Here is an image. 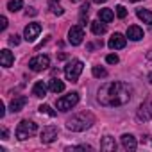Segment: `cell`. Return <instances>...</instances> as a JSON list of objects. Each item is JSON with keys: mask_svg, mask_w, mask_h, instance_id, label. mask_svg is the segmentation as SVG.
Returning a JSON list of instances; mask_svg holds the SVG:
<instances>
[{"mask_svg": "<svg viewBox=\"0 0 152 152\" xmlns=\"http://www.w3.org/2000/svg\"><path fill=\"white\" fill-rule=\"evenodd\" d=\"M13 63H15L13 52L7 50V48H4L2 52H0V64H2L4 68H9V66H13Z\"/></svg>", "mask_w": 152, "mask_h": 152, "instance_id": "4fadbf2b", "label": "cell"}, {"mask_svg": "<svg viewBox=\"0 0 152 152\" xmlns=\"http://www.w3.org/2000/svg\"><path fill=\"white\" fill-rule=\"evenodd\" d=\"M70 2H73V4H75V2H79V0H70Z\"/></svg>", "mask_w": 152, "mask_h": 152, "instance_id": "8d00e7d4", "label": "cell"}, {"mask_svg": "<svg viewBox=\"0 0 152 152\" xmlns=\"http://www.w3.org/2000/svg\"><path fill=\"white\" fill-rule=\"evenodd\" d=\"M36 132H38V125H36L34 122H31V120H22V122L18 124V127H16V138H18L20 141L29 140V138L34 136Z\"/></svg>", "mask_w": 152, "mask_h": 152, "instance_id": "3957f363", "label": "cell"}, {"mask_svg": "<svg viewBox=\"0 0 152 152\" xmlns=\"http://www.w3.org/2000/svg\"><path fill=\"white\" fill-rule=\"evenodd\" d=\"M48 7H50V11H52L56 16H61V15H64V9H63V6L57 2V0H50V2H48Z\"/></svg>", "mask_w": 152, "mask_h": 152, "instance_id": "7402d4cb", "label": "cell"}, {"mask_svg": "<svg viewBox=\"0 0 152 152\" xmlns=\"http://www.w3.org/2000/svg\"><path fill=\"white\" fill-rule=\"evenodd\" d=\"M95 4H104V2H107V0H93Z\"/></svg>", "mask_w": 152, "mask_h": 152, "instance_id": "836d02e7", "label": "cell"}, {"mask_svg": "<svg viewBox=\"0 0 152 152\" xmlns=\"http://www.w3.org/2000/svg\"><path fill=\"white\" fill-rule=\"evenodd\" d=\"M83 70H84V63L79 61V59H73V61H70L64 66V77L70 83H77V79H79V75L83 73Z\"/></svg>", "mask_w": 152, "mask_h": 152, "instance_id": "277c9868", "label": "cell"}, {"mask_svg": "<svg viewBox=\"0 0 152 152\" xmlns=\"http://www.w3.org/2000/svg\"><path fill=\"white\" fill-rule=\"evenodd\" d=\"M66 150L72 152V150H93V148L90 145H79V147H66Z\"/></svg>", "mask_w": 152, "mask_h": 152, "instance_id": "4316f807", "label": "cell"}, {"mask_svg": "<svg viewBox=\"0 0 152 152\" xmlns=\"http://www.w3.org/2000/svg\"><path fill=\"white\" fill-rule=\"evenodd\" d=\"M36 15H38V11H36L34 7H29V9H27V16H36Z\"/></svg>", "mask_w": 152, "mask_h": 152, "instance_id": "1f68e13d", "label": "cell"}, {"mask_svg": "<svg viewBox=\"0 0 152 152\" xmlns=\"http://www.w3.org/2000/svg\"><path fill=\"white\" fill-rule=\"evenodd\" d=\"M127 45V38L124 36V34H120V32H115L111 38H109V41H107V47L111 48V50H120V48H124Z\"/></svg>", "mask_w": 152, "mask_h": 152, "instance_id": "30bf717a", "label": "cell"}, {"mask_svg": "<svg viewBox=\"0 0 152 152\" xmlns=\"http://www.w3.org/2000/svg\"><path fill=\"white\" fill-rule=\"evenodd\" d=\"M0 22H2V23H0L2 31H6V29H7V18H6V16H2V18H0Z\"/></svg>", "mask_w": 152, "mask_h": 152, "instance_id": "4dcf8cb0", "label": "cell"}, {"mask_svg": "<svg viewBox=\"0 0 152 152\" xmlns=\"http://www.w3.org/2000/svg\"><path fill=\"white\" fill-rule=\"evenodd\" d=\"M23 7V2L22 0H9V4H7V9L11 11V13H16V11H20Z\"/></svg>", "mask_w": 152, "mask_h": 152, "instance_id": "cb8c5ba5", "label": "cell"}, {"mask_svg": "<svg viewBox=\"0 0 152 152\" xmlns=\"http://www.w3.org/2000/svg\"><path fill=\"white\" fill-rule=\"evenodd\" d=\"M93 124H95V116L88 111H83V113H77L66 120V129L73 131V132H83V131L90 129Z\"/></svg>", "mask_w": 152, "mask_h": 152, "instance_id": "7a4b0ae2", "label": "cell"}, {"mask_svg": "<svg viewBox=\"0 0 152 152\" xmlns=\"http://www.w3.org/2000/svg\"><path fill=\"white\" fill-rule=\"evenodd\" d=\"M47 90H48V86H47L43 81H38V83L32 86V95L38 97V99H43V97L47 95Z\"/></svg>", "mask_w": 152, "mask_h": 152, "instance_id": "e0dca14e", "label": "cell"}, {"mask_svg": "<svg viewBox=\"0 0 152 152\" xmlns=\"http://www.w3.org/2000/svg\"><path fill=\"white\" fill-rule=\"evenodd\" d=\"M147 57H148V59H152V52H148V54H147Z\"/></svg>", "mask_w": 152, "mask_h": 152, "instance_id": "d590c367", "label": "cell"}, {"mask_svg": "<svg viewBox=\"0 0 152 152\" xmlns=\"http://www.w3.org/2000/svg\"><path fill=\"white\" fill-rule=\"evenodd\" d=\"M77 102H79V93L72 91V93H68V95L57 99V109H59V111H70L72 107L77 106Z\"/></svg>", "mask_w": 152, "mask_h": 152, "instance_id": "5b68a950", "label": "cell"}, {"mask_svg": "<svg viewBox=\"0 0 152 152\" xmlns=\"http://www.w3.org/2000/svg\"><path fill=\"white\" fill-rule=\"evenodd\" d=\"M97 99L106 107L124 106V104H127L132 99V86H129L127 83H122V81L107 83V84L100 86Z\"/></svg>", "mask_w": 152, "mask_h": 152, "instance_id": "6da1fadb", "label": "cell"}, {"mask_svg": "<svg viewBox=\"0 0 152 152\" xmlns=\"http://www.w3.org/2000/svg\"><path fill=\"white\" fill-rule=\"evenodd\" d=\"M106 61H107L109 64H116V63H118V56H116V54H109V56L106 57Z\"/></svg>", "mask_w": 152, "mask_h": 152, "instance_id": "f546056e", "label": "cell"}, {"mask_svg": "<svg viewBox=\"0 0 152 152\" xmlns=\"http://www.w3.org/2000/svg\"><path fill=\"white\" fill-rule=\"evenodd\" d=\"M39 32H41V25L34 22V23H29V25L25 27V31H23V38H25V41L34 43L36 38L39 36Z\"/></svg>", "mask_w": 152, "mask_h": 152, "instance_id": "ba28073f", "label": "cell"}, {"mask_svg": "<svg viewBox=\"0 0 152 152\" xmlns=\"http://www.w3.org/2000/svg\"><path fill=\"white\" fill-rule=\"evenodd\" d=\"M100 150H104V152H115V150H116V141H115V138L106 136V138L100 141Z\"/></svg>", "mask_w": 152, "mask_h": 152, "instance_id": "2e32d148", "label": "cell"}, {"mask_svg": "<svg viewBox=\"0 0 152 152\" xmlns=\"http://www.w3.org/2000/svg\"><path fill=\"white\" fill-rule=\"evenodd\" d=\"M88 11H90V4L86 2V4H83V7H81V16H79V22H81V25L88 23Z\"/></svg>", "mask_w": 152, "mask_h": 152, "instance_id": "603a6c76", "label": "cell"}, {"mask_svg": "<svg viewBox=\"0 0 152 152\" xmlns=\"http://www.w3.org/2000/svg\"><path fill=\"white\" fill-rule=\"evenodd\" d=\"M131 2H140V0H131Z\"/></svg>", "mask_w": 152, "mask_h": 152, "instance_id": "74e56055", "label": "cell"}, {"mask_svg": "<svg viewBox=\"0 0 152 152\" xmlns=\"http://www.w3.org/2000/svg\"><path fill=\"white\" fill-rule=\"evenodd\" d=\"M127 38L132 39V41L143 39V29L138 27V25H129V27H127Z\"/></svg>", "mask_w": 152, "mask_h": 152, "instance_id": "5bb4252c", "label": "cell"}, {"mask_svg": "<svg viewBox=\"0 0 152 152\" xmlns=\"http://www.w3.org/2000/svg\"><path fill=\"white\" fill-rule=\"evenodd\" d=\"M136 15H138L140 20H143V23H152V11H148V9H138Z\"/></svg>", "mask_w": 152, "mask_h": 152, "instance_id": "44dd1931", "label": "cell"}, {"mask_svg": "<svg viewBox=\"0 0 152 152\" xmlns=\"http://www.w3.org/2000/svg\"><path fill=\"white\" fill-rule=\"evenodd\" d=\"M48 90H50L52 93H61V91H64V83L54 77V79H50V83H48Z\"/></svg>", "mask_w": 152, "mask_h": 152, "instance_id": "ac0fdd59", "label": "cell"}, {"mask_svg": "<svg viewBox=\"0 0 152 152\" xmlns=\"http://www.w3.org/2000/svg\"><path fill=\"white\" fill-rule=\"evenodd\" d=\"M136 116H138L140 122H148V120H152V100L143 102V104L138 107Z\"/></svg>", "mask_w": 152, "mask_h": 152, "instance_id": "9c48e42d", "label": "cell"}, {"mask_svg": "<svg viewBox=\"0 0 152 152\" xmlns=\"http://www.w3.org/2000/svg\"><path fill=\"white\" fill-rule=\"evenodd\" d=\"M113 18H115V13L111 11V9H100L99 11V20L100 22H104V23H109V22H113Z\"/></svg>", "mask_w": 152, "mask_h": 152, "instance_id": "d6986e66", "label": "cell"}, {"mask_svg": "<svg viewBox=\"0 0 152 152\" xmlns=\"http://www.w3.org/2000/svg\"><path fill=\"white\" fill-rule=\"evenodd\" d=\"M2 140H7V129H2Z\"/></svg>", "mask_w": 152, "mask_h": 152, "instance_id": "d6a6232c", "label": "cell"}, {"mask_svg": "<svg viewBox=\"0 0 152 152\" xmlns=\"http://www.w3.org/2000/svg\"><path fill=\"white\" fill-rule=\"evenodd\" d=\"M83 39H84V31H83L81 25H73V27H70V31H68V43H70V45L77 47V45L83 43Z\"/></svg>", "mask_w": 152, "mask_h": 152, "instance_id": "52a82bcc", "label": "cell"}, {"mask_svg": "<svg viewBox=\"0 0 152 152\" xmlns=\"http://www.w3.org/2000/svg\"><path fill=\"white\" fill-rule=\"evenodd\" d=\"M56 138H57V127H54V125H47L39 134L41 143H52V141H56Z\"/></svg>", "mask_w": 152, "mask_h": 152, "instance_id": "8fae6325", "label": "cell"}, {"mask_svg": "<svg viewBox=\"0 0 152 152\" xmlns=\"http://www.w3.org/2000/svg\"><path fill=\"white\" fill-rule=\"evenodd\" d=\"M38 109H39V113H41V115H48V116H52V118H54V116L57 115V113H56V111H54V109H52L50 106H47V104H41V106H39Z\"/></svg>", "mask_w": 152, "mask_h": 152, "instance_id": "d4e9b609", "label": "cell"}, {"mask_svg": "<svg viewBox=\"0 0 152 152\" xmlns=\"http://www.w3.org/2000/svg\"><path fill=\"white\" fill-rule=\"evenodd\" d=\"M120 140H122V145H124V148H125V150H131V152H132V150H136L138 141H136V138H134L132 134H124Z\"/></svg>", "mask_w": 152, "mask_h": 152, "instance_id": "9a60e30c", "label": "cell"}, {"mask_svg": "<svg viewBox=\"0 0 152 152\" xmlns=\"http://www.w3.org/2000/svg\"><path fill=\"white\" fill-rule=\"evenodd\" d=\"M25 104H27V97H23V95L15 97V99L11 100V104H9V111H11V113H18V111H22V109L25 107Z\"/></svg>", "mask_w": 152, "mask_h": 152, "instance_id": "7c38bea8", "label": "cell"}, {"mask_svg": "<svg viewBox=\"0 0 152 152\" xmlns=\"http://www.w3.org/2000/svg\"><path fill=\"white\" fill-rule=\"evenodd\" d=\"M9 45H11V47H16V45H20V36H18V34H13V36H9Z\"/></svg>", "mask_w": 152, "mask_h": 152, "instance_id": "f1b7e54d", "label": "cell"}, {"mask_svg": "<svg viewBox=\"0 0 152 152\" xmlns=\"http://www.w3.org/2000/svg\"><path fill=\"white\" fill-rule=\"evenodd\" d=\"M148 83L152 84V73H148Z\"/></svg>", "mask_w": 152, "mask_h": 152, "instance_id": "e575fe53", "label": "cell"}, {"mask_svg": "<svg viewBox=\"0 0 152 152\" xmlns=\"http://www.w3.org/2000/svg\"><path fill=\"white\" fill-rule=\"evenodd\" d=\"M48 66H50V57L48 56H43V54H39V56H36V57H32L29 61V68L32 72H43Z\"/></svg>", "mask_w": 152, "mask_h": 152, "instance_id": "8992f818", "label": "cell"}, {"mask_svg": "<svg viewBox=\"0 0 152 152\" xmlns=\"http://www.w3.org/2000/svg\"><path fill=\"white\" fill-rule=\"evenodd\" d=\"M116 16L118 18H125L127 16V9L124 6H116Z\"/></svg>", "mask_w": 152, "mask_h": 152, "instance_id": "83f0119b", "label": "cell"}, {"mask_svg": "<svg viewBox=\"0 0 152 152\" xmlns=\"http://www.w3.org/2000/svg\"><path fill=\"white\" fill-rule=\"evenodd\" d=\"M93 77H97V79H100V77H106L107 75V72H106V68H102V66H93Z\"/></svg>", "mask_w": 152, "mask_h": 152, "instance_id": "484cf974", "label": "cell"}, {"mask_svg": "<svg viewBox=\"0 0 152 152\" xmlns=\"http://www.w3.org/2000/svg\"><path fill=\"white\" fill-rule=\"evenodd\" d=\"M91 31H93L95 36H102L106 32V23L100 22V20H95V22H91Z\"/></svg>", "mask_w": 152, "mask_h": 152, "instance_id": "ffe728a7", "label": "cell"}]
</instances>
